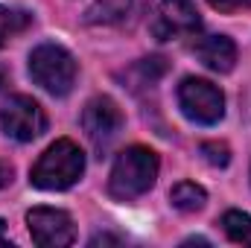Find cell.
Here are the masks:
<instances>
[{"mask_svg":"<svg viewBox=\"0 0 251 248\" xmlns=\"http://www.w3.org/2000/svg\"><path fill=\"white\" fill-rule=\"evenodd\" d=\"M158 178V155L146 146H128L117 155L108 178V193L117 201H131L149 193V187Z\"/></svg>","mask_w":251,"mask_h":248,"instance_id":"6da1fadb","label":"cell"},{"mask_svg":"<svg viewBox=\"0 0 251 248\" xmlns=\"http://www.w3.org/2000/svg\"><path fill=\"white\" fill-rule=\"evenodd\" d=\"M85 173V155L73 140H56L29 170V181L38 190H67Z\"/></svg>","mask_w":251,"mask_h":248,"instance_id":"7a4b0ae2","label":"cell"},{"mask_svg":"<svg viewBox=\"0 0 251 248\" xmlns=\"http://www.w3.org/2000/svg\"><path fill=\"white\" fill-rule=\"evenodd\" d=\"M29 76L47 94L64 97L76 82V59L62 44H41L29 53Z\"/></svg>","mask_w":251,"mask_h":248,"instance_id":"3957f363","label":"cell"},{"mask_svg":"<svg viewBox=\"0 0 251 248\" xmlns=\"http://www.w3.org/2000/svg\"><path fill=\"white\" fill-rule=\"evenodd\" d=\"M178 105H181L184 117L199 125L219 123L222 114H225V97H222V91L213 82L196 79V76H187L178 85Z\"/></svg>","mask_w":251,"mask_h":248,"instance_id":"277c9868","label":"cell"},{"mask_svg":"<svg viewBox=\"0 0 251 248\" xmlns=\"http://www.w3.org/2000/svg\"><path fill=\"white\" fill-rule=\"evenodd\" d=\"M0 125L6 131V137H12L18 143H29L44 134L47 114L32 97L18 94V97H9V102L0 108Z\"/></svg>","mask_w":251,"mask_h":248,"instance_id":"5b68a950","label":"cell"},{"mask_svg":"<svg viewBox=\"0 0 251 248\" xmlns=\"http://www.w3.org/2000/svg\"><path fill=\"white\" fill-rule=\"evenodd\" d=\"M26 225H29L32 243L41 248H64L76 240L73 219L56 207H32L26 213Z\"/></svg>","mask_w":251,"mask_h":248,"instance_id":"8992f818","label":"cell"},{"mask_svg":"<svg viewBox=\"0 0 251 248\" xmlns=\"http://www.w3.org/2000/svg\"><path fill=\"white\" fill-rule=\"evenodd\" d=\"M201 29V18L193 0H161L158 15L152 21V32L158 41H173L181 35H196Z\"/></svg>","mask_w":251,"mask_h":248,"instance_id":"52a82bcc","label":"cell"},{"mask_svg":"<svg viewBox=\"0 0 251 248\" xmlns=\"http://www.w3.org/2000/svg\"><path fill=\"white\" fill-rule=\"evenodd\" d=\"M82 128H85L88 140L97 149H102L123 128V111L117 108V102L111 97H94L82 111Z\"/></svg>","mask_w":251,"mask_h":248,"instance_id":"ba28073f","label":"cell"},{"mask_svg":"<svg viewBox=\"0 0 251 248\" xmlns=\"http://www.w3.org/2000/svg\"><path fill=\"white\" fill-rule=\"evenodd\" d=\"M149 3L152 0H94L85 21L91 26H117V29H126V26H134L146 15Z\"/></svg>","mask_w":251,"mask_h":248,"instance_id":"9c48e42d","label":"cell"},{"mask_svg":"<svg viewBox=\"0 0 251 248\" xmlns=\"http://www.w3.org/2000/svg\"><path fill=\"white\" fill-rule=\"evenodd\" d=\"M196 56L213 73H231L237 64V47L228 35H204L196 41Z\"/></svg>","mask_w":251,"mask_h":248,"instance_id":"30bf717a","label":"cell"},{"mask_svg":"<svg viewBox=\"0 0 251 248\" xmlns=\"http://www.w3.org/2000/svg\"><path fill=\"white\" fill-rule=\"evenodd\" d=\"M170 198H173V207H176V210H181V213H196V210L204 207L207 193L199 184H193V181H181V184L173 187Z\"/></svg>","mask_w":251,"mask_h":248,"instance_id":"8fae6325","label":"cell"},{"mask_svg":"<svg viewBox=\"0 0 251 248\" xmlns=\"http://www.w3.org/2000/svg\"><path fill=\"white\" fill-rule=\"evenodd\" d=\"M29 24H32V15H29V12L0 6V47H6V44H9L15 35H21Z\"/></svg>","mask_w":251,"mask_h":248,"instance_id":"7c38bea8","label":"cell"},{"mask_svg":"<svg viewBox=\"0 0 251 248\" xmlns=\"http://www.w3.org/2000/svg\"><path fill=\"white\" fill-rule=\"evenodd\" d=\"M222 228L225 234L234 240V243H243V246H251V216L243 213V210H228L222 216Z\"/></svg>","mask_w":251,"mask_h":248,"instance_id":"4fadbf2b","label":"cell"},{"mask_svg":"<svg viewBox=\"0 0 251 248\" xmlns=\"http://www.w3.org/2000/svg\"><path fill=\"white\" fill-rule=\"evenodd\" d=\"M201 155H204L207 164H213V167H228V161H231V149H228L225 143H216V140L201 143Z\"/></svg>","mask_w":251,"mask_h":248,"instance_id":"5bb4252c","label":"cell"},{"mask_svg":"<svg viewBox=\"0 0 251 248\" xmlns=\"http://www.w3.org/2000/svg\"><path fill=\"white\" fill-rule=\"evenodd\" d=\"M216 12H243V9H249L251 6V0H207Z\"/></svg>","mask_w":251,"mask_h":248,"instance_id":"9a60e30c","label":"cell"},{"mask_svg":"<svg viewBox=\"0 0 251 248\" xmlns=\"http://www.w3.org/2000/svg\"><path fill=\"white\" fill-rule=\"evenodd\" d=\"M100 243H120V237H111V234H97L91 240V246H100Z\"/></svg>","mask_w":251,"mask_h":248,"instance_id":"2e32d148","label":"cell"},{"mask_svg":"<svg viewBox=\"0 0 251 248\" xmlns=\"http://www.w3.org/2000/svg\"><path fill=\"white\" fill-rule=\"evenodd\" d=\"M9 178H12V170H9L6 164H0V187L9 184Z\"/></svg>","mask_w":251,"mask_h":248,"instance_id":"e0dca14e","label":"cell"},{"mask_svg":"<svg viewBox=\"0 0 251 248\" xmlns=\"http://www.w3.org/2000/svg\"><path fill=\"white\" fill-rule=\"evenodd\" d=\"M0 246H6V225L0 222Z\"/></svg>","mask_w":251,"mask_h":248,"instance_id":"ac0fdd59","label":"cell"},{"mask_svg":"<svg viewBox=\"0 0 251 248\" xmlns=\"http://www.w3.org/2000/svg\"><path fill=\"white\" fill-rule=\"evenodd\" d=\"M3 82H6V73H3V70H0V85H3Z\"/></svg>","mask_w":251,"mask_h":248,"instance_id":"d6986e66","label":"cell"}]
</instances>
